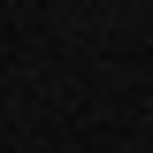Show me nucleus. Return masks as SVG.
I'll return each mask as SVG.
<instances>
[]
</instances>
